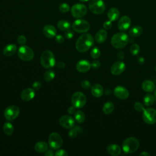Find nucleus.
<instances>
[{
    "label": "nucleus",
    "instance_id": "52",
    "mask_svg": "<svg viewBox=\"0 0 156 156\" xmlns=\"http://www.w3.org/2000/svg\"><path fill=\"white\" fill-rule=\"evenodd\" d=\"M140 155H144V156H149L150 155V154L149 153H148L147 152H146V151H143V152H141L140 154Z\"/></svg>",
    "mask_w": 156,
    "mask_h": 156
},
{
    "label": "nucleus",
    "instance_id": "31",
    "mask_svg": "<svg viewBox=\"0 0 156 156\" xmlns=\"http://www.w3.org/2000/svg\"><path fill=\"white\" fill-rule=\"evenodd\" d=\"M74 119L78 123H83L85 120V115L81 110H77L74 113Z\"/></svg>",
    "mask_w": 156,
    "mask_h": 156
},
{
    "label": "nucleus",
    "instance_id": "19",
    "mask_svg": "<svg viewBox=\"0 0 156 156\" xmlns=\"http://www.w3.org/2000/svg\"><path fill=\"white\" fill-rule=\"evenodd\" d=\"M35 96V91L33 88H27L22 91L21 93V98L24 101H29Z\"/></svg>",
    "mask_w": 156,
    "mask_h": 156
},
{
    "label": "nucleus",
    "instance_id": "29",
    "mask_svg": "<svg viewBox=\"0 0 156 156\" xmlns=\"http://www.w3.org/2000/svg\"><path fill=\"white\" fill-rule=\"evenodd\" d=\"M114 110V104L112 101H107L102 107V112L106 115L111 114Z\"/></svg>",
    "mask_w": 156,
    "mask_h": 156
},
{
    "label": "nucleus",
    "instance_id": "15",
    "mask_svg": "<svg viewBox=\"0 0 156 156\" xmlns=\"http://www.w3.org/2000/svg\"><path fill=\"white\" fill-rule=\"evenodd\" d=\"M131 25V20L130 18L126 15L122 16L120 18L118 23V29L121 31L127 30Z\"/></svg>",
    "mask_w": 156,
    "mask_h": 156
},
{
    "label": "nucleus",
    "instance_id": "14",
    "mask_svg": "<svg viewBox=\"0 0 156 156\" xmlns=\"http://www.w3.org/2000/svg\"><path fill=\"white\" fill-rule=\"evenodd\" d=\"M126 69V65L124 62L119 61L113 63L110 68V72L113 75L118 76L121 74Z\"/></svg>",
    "mask_w": 156,
    "mask_h": 156
},
{
    "label": "nucleus",
    "instance_id": "7",
    "mask_svg": "<svg viewBox=\"0 0 156 156\" xmlns=\"http://www.w3.org/2000/svg\"><path fill=\"white\" fill-rule=\"evenodd\" d=\"M18 57L23 61H30L33 59L34 57V52L33 50L29 46L22 45L17 52Z\"/></svg>",
    "mask_w": 156,
    "mask_h": 156
},
{
    "label": "nucleus",
    "instance_id": "46",
    "mask_svg": "<svg viewBox=\"0 0 156 156\" xmlns=\"http://www.w3.org/2000/svg\"><path fill=\"white\" fill-rule=\"evenodd\" d=\"M41 87V84L40 82L38 81H35L34 82L33 85H32V88L34 90H39Z\"/></svg>",
    "mask_w": 156,
    "mask_h": 156
},
{
    "label": "nucleus",
    "instance_id": "35",
    "mask_svg": "<svg viewBox=\"0 0 156 156\" xmlns=\"http://www.w3.org/2000/svg\"><path fill=\"white\" fill-rule=\"evenodd\" d=\"M90 55L94 59L98 58L101 55V51L99 49L98 47L93 48L90 51Z\"/></svg>",
    "mask_w": 156,
    "mask_h": 156
},
{
    "label": "nucleus",
    "instance_id": "38",
    "mask_svg": "<svg viewBox=\"0 0 156 156\" xmlns=\"http://www.w3.org/2000/svg\"><path fill=\"white\" fill-rule=\"evenodd\" d=\"M133 107H134L135 110L139 112H143L145 109L144 105L140 102H136L134 104Z\"/></svg>",
    "mask_w": 156,
    "mask_h": 156
},
{
    "label": "nucleus",
    "instance_id": "55",
    "mask_svg": "<svg viewBox=\"0 0 156 156\" xmlns=\"http://www.w3.org/2000/svg\"><path fill=\"white\" fill-rule=\"evenodd\" d=\"M155 71H156V65H155Z\"/></svg>",
    "mask_w": 156,
    "mask_h": 156
},
{
    "label": "nucleus",
    "instance_id": "39",
    "mask_svg": "<svg viewBox=\"0 0 156 156\" xmlns=\"http://www.w3.org/2000/svg\"><path fill=\"white\" fill-rule=\"evenodd\" d=\"M17 42L20 45H24L26 43V38L23 35H20L17 37Z\"/></svg>",
    "mask_w": 156,
    "mask_h": 156
},
{
    "label": "nucleus",
    "instance_id": "51",
    "mask_svg": "<svg viewBox=\"0 0 156 156\" xmlns=\"http://www.w3.org/2000/svg\"><path fill=\"white\" fill-rule=\"evenodd\" d=\"M137 61H138V63H139V64H143L144 63V58L143 57H138V60H137Z\"/></svg>",
    "mask_w": 156,
    "mask_h": 156
},
{
    "label": "nucleus",
    "instance_id": "50",
    "mask_svg": "<svg viewBox=\"0 0 156 156\" xmlns=\"http://www.w3.org/2000/svg\"><path fill=\"white\" fill-rule=\"evenodd\" d=\"M118 58L120 59V60L124 59V52H122V51L119 52L118 53Z\"/></svg>",
    "mask_w": 156,
    "mask_h": 156
},
{
    "label": "nucleus",
    "instance_id": "44",
    "mask_svg": "<svg viewBox=\"0 0 156 156\" xmlns=\"http://www.w3.org/2000/svg\"><path fill=\"white\" fill-rule=\"evenodd\" d=\"M65 38L62 35H55V41L58 44H62L64 42Z\"/></svg>",
    "mask_w": 156,
    "mask_h": 156
},
{
    "label": "nucleus",
    "instance_id": "45",
    "mask_svg": "<svg viewBox=\"0 0 156 156\" xmlns=\"http://www.w3.org/2000/svg\"><path fill=\"white\" fill-rule=\"evenodd\" d=\"M91 67H93L94 69H98V68H99L100 67V66H101V63H100L99 61L95 60H93V61L91 62Z\"/></svg>",
    "mask_w": 156,
    "mask_h": 156
},
{
    "label": "nucleus",
    "instance_id": "6",
    "mask_svg": "<svg viewBox=\"0 0 156 156\" xmlns=\"http://www.w3.org/2000/svg\"><path fill=\"white\" fill-rule=\"evenodd\" d=\"M88 7L90 10L96 15L102 14L105 10V5L103 0H90Z\"/></svg>",
    "mask_w": 156,
    "mask_h": 156
},
{
    "label": "nucleus",
    "instance_id": "40",
    "mask_svg": "<svg viewBox=\"0 0 156 156\" xmlns=\"http://www.w3.org/2000/svg\"><path fill=\"white\" fill-rule=\"evenodd\" d=\"M80 85L81 87L84 88V89H86V90H88L89 89L90 87H91V83L90 82L87 80H82L81 82H80Z\"/></svg>",
    "mask_w": 156,
    "mask_h": 156
},
{
    "label": "nucleus",
    "instance_id": "54",
    "mask_svg": "<svg viewBox=\"0 0 156 156\" xmlns=\"http://www.w3.org/2000/svg\"><path fill=\"white\" fill-rule=\"evenodd\" d=\"M79 1H81V2H87V1H88V0H79Z\"/></svg>",
    "mask_w": 156,
    "mask_h": 156
},
{
    "label": "nucleus",
    "instance_id": "4",
    "mask_svg": "<svg viewBox=\"0 0 156 156\" xmlns=\"http://www.w3.org/2000/svg\"><path fill=\"white\" fill-rule=\"evenodd\" d=\"M40 63L44 68H51L55 63V56L52 52L49 50L42 52L40 57Z\"/></svg>",
    "mask_w": 156,
    "mask_h": 156
},
{
    "label": "nucleus",
    "instance_id": "42",
    "mask_svg": "<svg viewBox=\"0 0 156 156\" xmlns=\"http://www.w3.org/2000/svg\"><path fill=\"white\" fill-rule=\"evenodd\" d=\"M55 156H68V152L64 150V149H58L55 153Z\"/></svg>",
    "mask_w": 156,
    "mask_h": 156
},
{
    "label": "nucleus",
    "instance_id": "1",
    "mask_svg": "<svg viewBox=\"0 0 156 156\" xmlns=\"http://www.w3.org/2000/svg\"><path fill=\"white\" fill-rule=\"evenodd\" d=\"M94 38L90 34H83L81 35L76 42V49L79 52L87 51L93 44Z\"/></svg>",
    "mask_w": 156,
    "mask_h": 156
},
{
    "label": "nucleus",
    "instance_id": "25",
    "mask_svg": "<svg viewBox=\"0 0 156 156\" xmlns=\"http://www.w3.org/2000/svg\"><path fill=\"white\" fill-rule=\"evenodd\" d=\"M107 38V32L105 29L99 30L95 35V40L99 43H104Z\"/></svg>",
    "mask_w": 156,
    "mask_h": 156
},
{
    "label": "nucleus",
    "instance_id": "10",
    "mask_svg": "<svg viewBox=\"0 0 156 156\" xmlns=\"http://www.w3.org/2000/svg\"><path fill=\"white\" fill-rule=\"evenodd\" d=\"M87 13V8L83 4H76L71 8V13L74 18H80Z\"/></svg>",
    "mask_w": 156,
    "mask_h": 156
},
{
    "label": "nucleus",
    "instance_id": "32",
    "mask_svg": "<svg viewBox=\"0 0 156 156\" xmlns=\"http://www.w3.org/2000/svg\"><path fill=\"white\" fill-rule=\"evenodd\" d=\"M58 28L62 31H66L70 29L71 24L66 20H60L57 23Z\"/></svg>",
    "mask_w": 156,
    "mask_h": 156
},
{
    "label": "nucleus",
    "instance_id": "8",
    "mask_svg": "<svg viewBox=\"0 0 156 156\" xmlns=\"http://www.w3.org/2000/svg\"><path fill=\"white\" fill-rule=\"evenodd\" d=\"M72 105L76 108H80L83 107L87 102L86 96L82 92H75L71 96Z\"/></svg>",
    "mask_w": 156,
    "mask_h": 156
},
{
    "label": "nucleus",
    "instance_id": "17",
    "mask_svg": "<svg viewBox=\"0 0 156 156\" xmlns=\"http://www.w3.org/2000/svg\"><path fill=\"white\" fill-rule=\"evenodd\" d=\"M90 63L85 60H82L79 61L76 65V69L80 73H87L88 72L91 68Z\"/></svg>",
    "mask_w": 156,
    "mask_h": 156
},
{
    "label": "nucleus",
    "instance_id": "20",
    "mask_svg": "<svg viewBox=\"0 0 156 156\" xmlns=\"http://www.w3.org/2000/svg\"><path fill=\"white\" fill-rule=\"evenodd\" d=\"M107 152L112 156H118L121 152V147L116 144H111L107 147Z\"/></svg>",
    "mask_w": 156,
    "mask_h": 156
},
{
    "label": "nucleus",
    "instance_id": "37",
    "mask_svg": "<svg viewBox=\"0 0 156 156\" xmlns=\"http://www.w3.org/2000/svg\"><path fill=\"white\" fill-rule=\"evenodd\" d=\"M70 10V7L67 3H62L59 5V10L62 13H66Z\"/></svg>",
    "mask_w": 156,
    "mask_h": 156
},
{
    "label": "nucleus",
    "instance_id": "3",
    "mask_svg": "<svg viewBox=\"0 0 156 156\" xmlns=\"http://www.w3.org/2000/svg\"><path fill=\"white\" fill-rule=\"evenodd\" d=\"M140 146V142L135 137H129L124 140L122 144V149L126 154L135 152Z\"/></svg>",
    "mask_w": 156,
    "mask_h": 156
},
{
    "label": "nucleus",
    "instance_id": "48",
    "mask_svg": "<svg viewBox=\"0 0 156 156\" xmlns=\"http://www.w3.org/2000/svg\"><path fill=\"white\" fill-rule=\"evenodd\" d=\"M65 66H66V65L63 62H59L57 64V66L59 69H63V68H65Z\"/></svg>",
    "mask_w": 156,
    "mask_h": 156
},
{
    "label": "nucleus",
    "instance_id": "26",
    "mask_svg": "<svg viewBox=\"0 0 156 156\" xmlns=\"http://www.w3.org/2000/svg\"><path fill=\"white\" fill-rule=\"evenodd\" d=\"M48 148V144L43 141H40L37 142L34 146L35 151L38 153H43L45 152Z\"/></svg>",
    "mask_w": 156,
    "mask_h": 156
},
{
    "label": "nucleus",
    "instance_id": "16",
    "mask_svg": "<svg viewBox=\"0 0 156 156\" xmlns=\"http://www.w3.org/2000/svg\"><path fill=\"white\" fill-rule=\"evenodd\" d=\"M114 95L120 99H127L129 96V92L127 88L122 86H117L113 90Z\"/></svg>",
    "mask_w": 156,
    "mask_h": 156
},
{
    "label": "nucleus",
    "instance_id": "41",
    "mask_svg": "<svg viewBox=\"0 0 156 156\" xmlns=\"http://www.w3.org/2000/svg\"><path fill=\"white\" fill-rule=\"evenodd\" d=\"M64 36H65V38H66V39L70 40L73 37L74 32L72 30H70V29H69L65 31V32L64 34Z\"/></svg>",
    "mask_w": 156,
    "mask_h": 156
},
{
    "label": "nucleus",
    "instance_id": "43",
    "mask_svg": "<svg viewBox=\"0 0 156 156\" xmlns=\"http://www.w3.org/2000/svg\"><path fill=\"white\" fill-rule=\"evenodd\" d=\"M112 27V21H107L105 22L103 24V27L104 29L106 30H108L110 29H111V27Z\"/></svg>",
    "mask_w": 156,
    "mask_h": 156
},
{
    "label": "nucleus",
    "instance_id": "36",
    "mask_svg": "<svg viewBox=\"0 0 156 156\" xmlns=\"http://www.w3.org/2000/svg\"><path fill=\"white\" fill-rule=\"evenodd\" d=\"M140 51V46L138 44H133L130 46V52L133 55H136Z\"/></svg>",
    "mask_w": 156,
    "mask_h": 156
},
{
    "label": "nucleus",
    "instance_id": "23",
    "mask_svg": "<svg viewBox=\"0 0 156 156\" xmlns=\"http://www.w3.org/2000/svg\"><path fill=\"white\" fill-rule=\"evenodd\" d=\"M142 89L147 93L152 92L155 89V85L153 82L149 80H146L143 82L141 84Z\"/></svg>",
    "mask_w": 156,
    "mask_h": 156
},
{
    "label": "nucleus",
    "instance_id": "33",
    "mask_svg": "<svg viewBox=\"0 0 156 156\" xmlns=\"http://www.w3.org/2000/svg\"><path fill=\"white\" fill-rule=\"evenodd\" d=\"M143 102L145 105L151 106L155 102V97L152 94H147L144 98Z\"/></svg>",
    "mask_w": 156,
    "mask_h": 156
},
{
    "label": "nucleus",
    "instance_id": "49",
    "mask_svg": "<svg viewBox=\"0 0 156 156\" xmlns=\"http://www.w3.org/2000/svg\"><path fill=\"white\" fill-rule=\"evenodd\" d=\"M54 155H55V154L54 153L52 150H47L44 152V155L45 156H53Z\"/></svg>",
    "mask_w": 156,
    "mask_h": 156
},
{
    "label": "nucleus",
    "instance_id": "47",
    "mask_svg": "<svg viewBox=\"0 0 156 156\" xmlns=\"http://www.w3.org/2000/svg\"><path fill=\"white\" fill-rule=\"evenodd\" d=\"M76 108L75 107H74L73 105L69 107L68 108V110H67L68 113L69 114H70V115H72V114L75 113V112H76Z\"/></svg>",
    "mask_w": 156,
    "mask_h": 156
},
{
    "label": "nucleus",
    "instance_id": "28",
    "mask_svg": "<svg viewBox=\"0 0 156 156\" xmlns=\"http://www.w3.org/2000/svg\"><path fill=\"white\" fill-rule=\"evenodd\" d=\"M2 130L5 135L7 136H10L13 133V126L9 122H6L4 124L2 127Z\"/></svg>",
    "mask_w": 156,
    "mask_h": 156
},
{
    "label": "nucleus",
    "instance_id": "11",
    "mask_svg": "<svg viewBox=\"0 0 156 156\" xmlns=\"http://www.w3.org/2000/svg\"><path fill=\"white\" fill-rule=\"evenodd\" d=\"M142 118L143 121L148 124L156 123V110L153 108H147L143 112Z\"/></svg>",
    "mask_w": 156,
    "mask_h": 156
},
{
    "label": "nucleus",
    "instance_id": "53",
    "mask_svg": "<svg viewBox=\"0 0 156 156\" xmlns=\"http://www.w3.org/2000/svg\"><path fill=\"white\" fill-rule=\"evenodd\" d=\"M154 97H155V101H156V90L154 91Z\"/></svg>",
    "mask_w": 156,
    "mask_h": 156
},
{
    "label": "nucleus",
    "instance_id": "22",
    "mask_svg": "<svg viewBox=\"0 0 156 156\" xmlns=\"http://www.w3.org/2000/svg\"><path fill=\"white\" fill-rule=\"evenodd\" d=\"M17 51V47L14 44H9L6 45L3 49V54L5 56H12Z\"/></svg>",
    "mask_w": 156,
    "mask_h": 156
},
{
    "label": "nucleus",
    "instance_id": "9",
    "mask_svg": "<svg viewBox=\"0 0 156 156\" xmlns=\"http://www.w3.org/2000/svg\"><path fill=\"white\" fill-rule=\"evenodd\" d=\"M48 144L52 149H58L62 146L63 139L58 133L52 132L49 136Z\"/></svg>",
    "mask_w": 156,
    "mask_h": 156
},
{
    "label": "nucleus",
    "instance_id": "13",
    "mask_svg": "<svg viewBox=\"0 0 156 156\" xmlns=\"http://www.w3.org/2000/svg\"><path fill=\"white\" fill-rule=\"evenodd\" d=\"M59 124L65 129H71L74 126L75 119L69 115H64L58 119Z\"/></svg>",
    "mask_w": 156,
    "mask_h": 156
},
{
    "label": "nucleus",
    "instance_id": "27",
    "mask_svg": "<svg viewBox=\"0 0 156 156\" xmlns=\"http://www.w3.org/2000/svg\"><path fill=\"white\" fill-rule=\"evenodd\" d=\"M143 32V28L141 26L136 25L133 26L129 31V34L131 37H136L141 35Z\"/></svg>",
    "mask_w": 156,
    "mask_h": 156
},
{
    "label": "nucleus",
    "instance_id": "5",
    "mask_svg": "<svg viewBox=\"0 0 156 156\" xmlns=\"http://www.w3.org/2000/svg\"><path fill=\"white\" fill-rule=\"evenodd\" d=\"M72 29L78 33H85L88 32L90 29V23L83 19L77 18L75 20L72 24Z\"/></svg>",
    "mask_w": 156,
    "mask_h": 156
},
{
    "label": "nucleus",
    "instance_id": "24",
    "mask_svg": "<svg viewBox=\"0 0 156 156\" xmlns=\"http://www.w3.org/2000/svg\"><path fill=\"white\" fill-rule=\"evenodd\" d=\"M119 16V11L115 7L110 8L107 12V17L111 21H115L118 19Z\"/></svg>",
    "mask_w": 156,
    "mask_h": 156
},
{
    "label": "nucleus",
    "instance_id": "12",
    "mask_svg": "<svg viewBox=\"0 0 156 156\" xmlns=\"http://www.w3.org/2000/svg\"><path fill=\"white\" fill-rule=\"evenodd\" d=\"M20 112V110L18 107L16 105H10L5 109L4 115L7 120L10 121L16 119L18 116Z\"/></svg>",
    "mask_w": 156,
    "mask_h": 156
},
{
    "label": "nucleus",
    "instance_id": "34",
    "mask_svg": "<svg viewBox=\"0 0 156 156\" xmlns=\"http://www.w3.org/2000/svg\"><path fill=\"white\" fill-rule=\"evenodd\" d=\"M55 74L54 71H53L52 69H49V70L46 71L44 73L43 78L45 81L49 82L54 79V78L55 77Z\"/></svg>",
    "mask_w": 156,
    "mask_h": 156
},
{
    "label": "nucleus",
    "instance_id": "30",
    "mask_svg": "<svg viewBox=\"0 0 156 156\" xmlns=\"http://www.w3.org/2000/svg\"><path fill=\"white\" fill-rule=\"evenodd\" d=\"M83 131V129L80 126H76L72 127L68 132V136L71 138H76L78 134L80 133Z\"/></svg>",
    "mask_w": 156,
    "mask_h": 156
},
{
    "label": "nucleus",
    "instance_id": "18",
    "mask_svg": "<svg viewBox=\"0 0 156 156\" xmlns=\"http://www.w3.org/2000/svg\"><path fill=\"white\" fill-rule=\"evenodd\" d=\"M43 32L46 37L48 38H51L55 37L57 30L54 26L51 24H47L44 26L43 29Z\"/></svg>",
    "mask_w": 156,
    "mask_h": 156
},
{
    "label": "nucleus",
    "instance_id": "21",
    "mask_svg": "<svg viewBox=\"0 0 156 156\" xmlns=\"http://www.w3.org/2000/svg\"><path fill=\"white\" fill-rule=\"evenodd\" d=\"M91 93L94 97L100 98L104 93V88L100 84L95 83L91 88Z\"/></svg>",
    "mask_w": 156,
    "mask_h": 156
},
{
    "label": "nucleus",
    "instance_id": "2",
    "mask_svg": "<svg viewBox=\"0 0 156 156\" xmlns=\"http://www.w3.org/2000/svg\"><path fill=\"white\" fill-rule=\"evenodd\" d=\"M128 35L122 32H118L113 35L111 39V44L116 49L124 48L129 42Z\"/></svg>",
    "mask_w": 156,
    "mask_h": 156
}]
</instances>
